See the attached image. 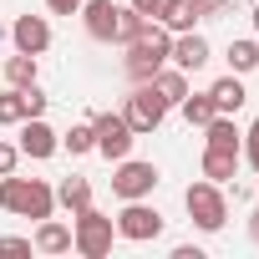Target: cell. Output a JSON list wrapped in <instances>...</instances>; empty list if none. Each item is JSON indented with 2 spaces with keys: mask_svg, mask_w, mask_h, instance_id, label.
Here are the masks:
<instances>
[{
  "mask_svg": "<svg viewBox=\"0 0 259 259\" xmlns=\"http://www.w3.org/2000/svg\"><path fill=\"white\" fill-rule=\"evenodd\" d=\"M168 51H173V31L143 21V31L127 41V61H122V66H127V76H133V81H153V71L168 66Z\"/></svg>",
  "mask_w": 259,
  "mask_h": 259,
  "instance_id": "obj_1",
  "label": "cell"
},
{
  "mask_svg": "<svg viewBox=\"0 0 259 259\" xmlns=\"http://www.w3.org/2000/svg\"><path fill=\"white\" fill-rule=\"evenodd\" d=\"M56 198H61V203H66V208H71V213H81V208H87V203H92V183H87V178H76V173H71V178H61V188H56Z\"/></svg>",
  "mask_w": 259,
  "mask_h": 259,
  "instance_id": "obj_20",
  "label": "cell"
},
{
  "mask_svg": "<svg viewBox=\"0 0 259 259\" xmlns=\"http://www.w3.org/2000/svg\"><path fill=\"white\" fill-rule=\"evenodd\" d=\"M61 148H66L71 158H76V153H97V133H92V122H76L71 133L61 138Z\"/></svg>",
  "mask_w": 259,
  "mask_h": 259,
  "instance_id": "obj_23",
  "label": "cell"
},
{
  "mask_svg": "<svg viewBox=\"0 0 259 259\" xmlns=\"http://www.w3.org/2000/svg\"><path fill=\"white\" fill-rule=\"evenodd\" d=\"M16 163H21V148H16V143H0V178L16 173Z\"/></svg>",
  "mask_w": 259,
  "mask_h": 259,
  "instance_id": "obj_29",
  "label": "cell"
},
{
  "mask_svg": "<svg viewBox=\"0 0 259 259\" xmlns=\"http://www.w3.org/2000/svg\"><path fill=\"white\" fill-rule=\"evenodd\" d=\"M31 249H36V244H31V239H16V234H11V239H0V254H6V259H26Z\"/></svg>",
  "mask_w": 259,
  "mask_h": 259,
  "instance_id": "obj_26",
  "label": "cell"
},
{
  "mask_svg": "<svg viewBox=\"0 0 259 259\" xmlns=\"http://www.w3.org/2000/svg\"><path fill=\"white\" fill-rule=\"evenodd\" d=\"M92 133H97V153L102 158H112V163H122L127 153H133V127H127V117L122 112H97L92 117Z\"/></svg>",
  "mask_w": 259,
  "mask_h": 259,
  "instance_id": "obj_5",
  "label": "cell"
},
{
  "mask_svg": "<svg viewBox=\"0 0 259 259\" xmlns=\"http://www.w3.org/2000/svg\"><path fill=\"white\" fill-rule=\"evenodd\" d=\"M163 6H168V0H133V11H138V16H158Z\"/></svg>",
  "mask_w": 259,
  "mask_h": 259,
  "instance_id": "obj_31",
  "label": "cell"
},
{
  "mask_svg": "<svg viewBox=\"0 0 259 259\" xmlns=\"http://www.w3.org/2000/svg\"><path fill=\"white\" fill-rule=\"evenodd\" d=\"M112 234H117V224L87 203V208L76 213V229H71V249H81L87 259H107V254H112Z\"/></svg>",
  "mask_w": 259,
  "mask_h": 259,
  "instance_id": "obj_4",
  "label": "cell"
},
{
  "mask_svg": "<svg viewBox=\"0 0 259 259\" xmlns=\"http://www.w3.org/2000/svg\"><path fill=\"white\" fill-rule=\"evenodd\" d=\"M153 87H158V97H163L168 107H178V102L188 97V71H178V66H158V71H153Z\"/></svg>",
  "mask_w": 259,
  "mask_h": 259,
  "instance_id": "obj_14",
  "label": "cell"
},
{
  "mask_svg": "<svg viewBox=\"0 0 259 259\" xmlns=\"http://www.w3.org/2000/svg\"><path fill=\"white\" fill-rule=\"evenodd\" d=\"M81 21H87V36L92 41H117L122 6H112V0H81Z\"/></svg>",
  "mask_w": 259,
  "mask_h": 259,
  "instance_id": "obj_9",
  "label": "cell"
},
{
  "mask_svg": "<svg viewBox=\"0 0 259 259\" xmlns=\"http://www.w3.org/2000/svg\"><path fill=\"white\" fill-rule=\"evenodd\" d=\"M183 208H188V219L203 229V234H219L224 229V219H229V203H224V188L219 183H193L188 193H183Z\"/></svg>",
  "mask_w": 259,
  "mask_h": 259,
  "instance_id": "obj_3",
  "label": "cell"
},
{
  "mask_svg": "<svg viewBox=\"0 0 259 259\" xmlns=\"http://www.w3.org/2000/svg\"><path fill=\"white\" fill-rule=\"evenodd\" d=\"M178 107H183L188 127H203V122H213V117H219V107H213V97H208V92H193V97H183Z\"/></svg>",
  "mask_w": 259,
  "mask_h": 259,
  "instance_id": "obj_19",
  "label": "cell"
},
{
  "mask_svg": "<svg viewBox=\"0 0 259 259\" xmlns=\"http://www.w3.org/2000/svg\"><path fill=\"white\" fill-rule=\"evenodd\" d=\"M158 188V168L153 163H138V158H122L117 173H112V193L127 203V198H148Z\"/></svg>",
  "mask_w": 259,
  "mask_h": 259,
  "instance_id": "obj_7",
  "label": "cell"
},
{
  "mask_svg": "<svg viewBox=\"0 0 259 259\" xmlns=\"http://www.w3.org/2000/svg\"><path fill=\"white\" fill-rule=\"evenodd\" d=\"M208 97H213V107H219L224 117H234V112L249 102V92H244V81H239V76H219V81L208 87Z\"/></svg>",
  "mask_w": 259,
  "mask_h": 259,
  "instance_id": "obj_13",
  "label": "cell"
},
{
  "mask_svg": "<svg viewBox=\"0 0 259 259\" xmlns=\"http://www.w3.org/2000/svg\"><path fill=\"white\" fill-rule=\"evenodd\" d=\"M11 36H16V51H26V56H41V51L51 46V26H46L41 16H21V21L11 26Z\"/></svg>",
  "mask_w": 259,
  "mask_h": 259,
  "instance_id": "obj_12",
  "label": "cell"
},
{
  "mask_svg": "<svg viewBox=\"0 0 259 259\" xmlns=\"http://www.w3.org/2000/svg\"><path fill=\"white\" fill-rule=\"evenodd\" d=\"M46 6H51L56 16H76V11H81V0H46Z\"/></svg>",
  "mask_w": 259,
  "mask_h": 259,
  "instance_id": "obj_32",
  "label": "cell"
},
{
  "mask_svg": "<svg viewBox=\"0 0 259 259\" xmlns=\"http://www.w3.org/2000/svg\"><path fill=\"white\" fill-rule=\"evenodd\" d=\"M0 41H6V26H0Z\"/></svg>",
  "mask_w": 259,
  "mask_h": 259,
  "instance_id": "obj_36",
  "label": "cell"
},
{
  "mask_svg": "<svg viewBox=\"0 0 259 259\" xmlns=\"http://www.w3.org/2000/svg\"><path fill=\"white\" fill-rule=\"evenodd\" d=\"M203 133H208V148H224V153H239V143H244V133L234 127V117H213V122H203Z\"/></svg>",
  "mask_w": 259,
  "mask_h": 259,
  "instance_id": "obj_16",
  "label": "cell"
},
{
  "mask_svg": "<svg viewBox=\"0 0 259 259\" xmlns=\"http://www.w3.org/2000/svg\"><path fill=\"white\" fill-rule=\"evenodd\" d=\"M117 234H122V239H133V244H148V239L163 234V213L148 208L143 198H127V208L117 213Z\"/></svg>",
  "mask_w": 259,
  "mask_h": 259,
  "instance_id": "obj_8",
  "label": "cell"
},
{
  "mask_svg": "<svg viewBox=\"0 0 259 259\" xmlns=\"http://www.w3.org/2000/svg\"><path fill=\"white\" fill-rule=\"evenodd\" d=\"M244 153H249V168L259 173V117H254V127L244 133Z\"/></svg>",
  "mask_w": 259,
  "mask_h": 259,
  "instance_id": "obj_28",
  "label": "cell"
},
{
  "mask_svg": "<svg viewBox=\"0 0 259 259\" xmlns=\"http://www.w3.org/2000/svg\"><path fill=\"white\" fill-rule=\"evenodd\" d=\"M21 92H26V117H41V112H46V102H51V97H46V92H41V87H21Z\"/></svg>",
  "mask_w": 259,
  "mask_h": 259,
  "instance_id": "obj_27",
  "label": "cell"
},
{
  "mask_svg": "<svg viewBox=\"0 0 259 259\" xmlns=\"http://www.w3.org/2000/svg\"><path fill=\"white\" fill-rule=\"evenodd\" d=\"M173 259H203V249H193V244H178V249H173Z\"/></svg>",
  "mask_w": 259,
  "mask_h": 259,
  "instance_id": "obj_33",
  "label": "cell"
},
{
  "mask_svg": "<svg viewBox=\"0 0 259 259\" xmlns=\"http://www.w3.org/2000/svg\"><path fill=\"white\" fill-rule=\"evenodd\" d=\"M26 122V92L11 87V92H0V127H21Z\"/></svg>",
  "mask_w": 259,
  "mask_h": 259,
  "instance_id": "obj_21",
  "label": "cell"
},
{
  "mask_svg": "<svg viewBox=\"0 0 259 259\" xmlns=\"http://www.w3.org/2000/svg\"><path fill=\"white\" fill-rule=\"evenodd\" d=\"M36 249H41V254H66V249H71V229L56 224V219H41V229H36Z\"/></svg>",
  "mask_w": 259,
  "mask_h": 259,
  "instance_id": "obj_17",
  "label": "cell"
},
{
  "mask_svg": "<svg viewBox=\"0 0 259 259\" xmlns=\"http://www.w3.org/2000/svg\"><path fill=\"white\" fill-rule=\"evenodd\" d=\"M168 61H173L178 71H198V66H208V41H203L198 31H183V36H173Z\"/></svg>",
  "mask_w": 259,
  "mask_h": 259,
  "instance_id": "obj_11",
  "label": "cell"
},
{
  "mask_svg": "<svg viewBox=\"0 0 259 259\" xmlns=\"http://www.w3.org/2000/svg\"><path fill=\"white\" fill-rule=\"evenodd\" d=\"M239 173V153H224V148H203V178L208 183H229Z\"/></svg>",
  "mask_w": 259,
  "mask_h": 259,
  "instance_id": "obj_15",
  "label": "cell"
},
{
  "mask_svg": "<svg viewBox=\"0 0 259 259\" xmlns=\"http://www.w3.org/2000/svg\"><path fill=\"white\" fill-rule=\"evenodd\" d=\"M229 66H234V71H254V66H259V46H254V41H234V46H229Z\"/></svg>",
  "mask_w": 259,
  "mask_h": 259,
  "instance_id": "obj_24",
  "label": "cell"
},
{
  "mask_svg": "<svg viewBox=\"0 0 259 259\" xmlns=\"http://www.w3.org/2000/svg\"><path fill=\"white\" fill-rule=\"evenodd\" d=\"M16 148H21L26 158H51V153L61 148V138L51 133L41 117H26V122H21V143H16Z\"/></svg>",
  "mask_w": 259,
  "mask_h": 259,
  "instance_id": "obj_10",
  "label": "cell"
},
{
  "mask_svg": "<svg viewBox=\"0 0 259 259\" xmlns=\"http://www.w3.org/2000/svg\"><path fill=\"white\" fill-rule=\"evenodd\" d=\"M143 21H148V16H138V11H133V6H122V21H117V41H122V46H127V41H133V36H138V31H143Z\"/></svg>",
  "mask_w": 259,
  "mask_h": 259,
  "instance_id": "obj_25",
  "label": "cell"
},
{
  "mask_svg": "<svg viewBox=\"0 0 259 259\" xmlns=\"http://www.w3.org/2000/svg\"><path fill=\"white\" fill-rule=\"evenodd\" d=\"M127 127H133V133H158L163 127V117H168V102L158 97V87L153 81H138V92L127 97Z\"/></svg>",
  "mask_w": 259,
  "mask_h": 259,
  "instance_id": "obj_6",
  "label": "cell"
},
{
  "mask_svg": "<svg viewBox=\"0 0 259 259\" xmlns=\"http://www.w3.org/2000/svg\"><path fill=\"white\" fill-rule=\"evenodd\" d=\"M158 21L173 31V36H183V31H193V21H198V11H193V0H168V6L158 11Z\"/></svg>",
  "mask_w": 259,
  "mask_h": 259,
  "instance_id": "obj_18",
  "label": "cell"
},
{
  "mask_svg": "<svg viewBox=\"0 0 259 259\" xmlns=\"http://www.w3.org/2000/svg\"><path fill=\"white\" fill-rule=\"evenodd\" d=\"M6 81H11V87H36V56L16 51V56L6 61Z\"/></svg>",
  "mask_w": 259,
  "mask_h": 259,
  "instance_id": "obj_22",
  "label": "cell"
},
{
  "mask_svg": "<svg viewBox=\"0 0 259 259\" xmlns=\"http://www.w3.org/2000/svg\"><path fill=\"white\" fill-rule=\"evenodd\" d=\"M0 208L16 213V219H51L56 193H51L41 178H16V173H6V178H0Z\"/></svg>",
  "mask_w": 259,
  "mask_h": 259,
  "instance_id": "obj_2",
  "label": "cell"
},
{
  "mask_svg": "<svg viewBox=\"0 0 259 259\" xmlns=\"http://www.w3.org/2000/svg\"><path fill=\"white\" fill-rule=\"evenodd\" d=\"M254 26H259V0H254Z\"/></svg>",
  "mask_w": 259,
  "mask_h": 259,
  "instance_id": "obj_35",
  "label": "cell"
},
{
  "mask_svg": "<svg viewBox=\"0 0 259 259\" xmlns=\"http://www.w3.org/2000/svg\"><path fill=\"white\" fill-rule=\"evenodd\" d=\"M249 234H254V244H259V213H254V219H249Z\"/></svg>",
  "mask_w": 259,
  "mask_h": 259,
  "instance_id": "obj_34",
  "label": "cell"
},
{
  "mask_svg": "<svg viewBox=\"0 0 259 259\" xmlns=\"http://www.w3.org/2000/svg\"><path fill=\"white\" fill-rule=\"evenodd\" d=\"M229 6H234V0H193V11H198V21H203V16H224Z\"/></svg>",
  "mask_w": 259,
  "mask_h": 259,
  "instance_id": "obj_30",
  "label": "cell"
}]
</instances>
